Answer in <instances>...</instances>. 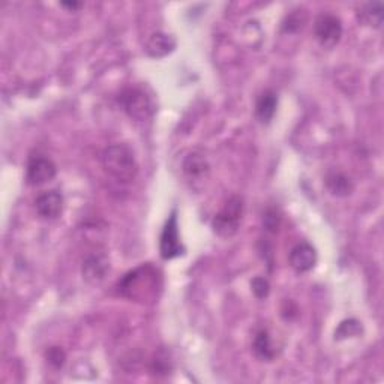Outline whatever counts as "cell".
Here are the masks:
<instances>
[{"mask_svg": "<svg viewBox=\"0 0 384 384\" xmlns=\"http://www.w3.org/2000/svg\"><path fill=\"white\" fill-rule=\"evenodd\" d=\"M105 171L119 182L129 183L137 178L138 164L133 150L125 145H112L102 152Z\"/></svg>", "mask_w": 384, "mask_h": 384, "instance_id": "cell-1", "label": "cell"}, {"mask_svg": "<svg viewBox=\"0 0 384 384\" xmlns=\"http://www.w3.org/2000/svg\"><path fill=\"white\" fill-rule=\"evenodd\" d=\"M157 270L149 265H143L134 270L128 272L119 281L117 291L131 300H143L149 294L155 293L157 289Z\"/></svg>", "mask_w": 384, "mask_h": 384, "instance_id": "cell-2", "label": "cell"}, {"mask_svg": "<svg viewBox=\"0 0 384 384\" xmlns=\"http://www.w3.org/2000/svg\"><path fill=\"white\" fill-rule=\"evenodd\" d=\"M117 102L120 108L137 122H145L155 113V105H153L152 98L141 87H126L120 92Z\"/></svg>", "mask_w": 384, "mask_h": 384, "instance_id": "cell-3", "label": "cell"}, {"mask_svg": "<svg viewBox=\"0 0 384 384\" xmlns=\"http://www.w3.org/2000/svg\"><path fill=\"white\" fill-rule=\"evenodd\" d=\"M244 216V199L239 195H233L225 201L223 206V209L219 211L213 221H212V228L213 232L219 237H233L240 225V221H242Z\"/></svg>", "mask_w": 384, "mask_h": 384, "instance_id": "cell-4", "label": "cell"}, {"mask_svg": "<svg viewBox=\"0 0 384 384\" xmlns=\"http://www.w3.org/2000/svg\"><path fill=\"white\" fill-rule=\"evenodd\" d=\"M183 252L185 249L179 236L178 213L173 211L166 221V225H164L159 237V254L164 260H173L176 257L183 256Z\"/></svg>", "mask_w": 384, "mask_h": 384, "instance_id": "cell-5", "label": "cell"}, {"mask_svg": "<svg viewBox=\"0 0 384 384\" xmlns=\"http://www.w3.org/2000/svg\"><path fill=\"white\" fill-rule=\"evenodd\" d=\"M314 35L322 47L333 48L343 37L341 20L333 14H320L315 18Z\"/></svg>", "mask_w": 384, "mask_h": 384, "instance_id": "cell-6", "label": "cell"}, {"mask_svg": "<svg viewBox=\"0 0 384 384\" xmlns=\"http://www.w3.org/2000/svg\"><path fill=\"white\" fill-rule=\"evenodd\" d=\"M58 174V167L50 158L32 157L26 168V180L32 186H41L51 182Z\"/></svg>", "mask_w": 384, "mask_h": 384, "instance_id": "cell-7", "label": "cell"}, {"mask_svg": "<svg viewBox=\"0 0 384 384\" xmlns=\"http://www.w3.org/2000/svg\"><path fill=\"white\" fill-rule=\"evenodd\" d=\"M110 270V261L105 254L101 252H93L83 260L81 266V275L86 282L92 285L100 284L105 279L107 273Z\"/></svg>", "mask_w": 384, "mask_h": 384, "instance_id": "cell-8", "label": "cell"}, {"mask_svg": "<svg viewBox=\"0 0 384 384\" xmlns=\"http://www.w3.org/2000/svg\"><path fill=\"white\" fill-rule=\"evenodd\" d=\"M290 266L299 273L310 272L317 265V251L308 242H300L290 251Z\"/></svg>", "mask_w": 384, "mask_h": 384, "instance_id": "cell-9", "label": "cell"}, {"mask_svg": "<svg viewBox=\"0 0 384 384\" xmlns=\"http://www.w3.org/2000/svg\"><path fill=\"white\" fill-rule=\"evenodd\" d=\"M63 195L58 191H46L35 199L37 213L44 219H56L63 211Z\"/></svg>", "mask_w": 384, "mask_h": 384, "instance_id": "cell-10", "label": "cell"}, {"mask_svg": "<svg viewBox=\"0 0 384 384\" xmlns=\"http://www.w3.org/2000/svg\"><path fill=\"white\" fill-rule=\"evenodd\" d=\"M183 173L188 176L190 179H201L204 176L209 174L211 164L204 157V153L200 150H192L185 157L182 164Z\"/></svg>", "mask_w": 384, "mask_h": 384, "instance_id": "cell-11", "label": "cell"}, {"mask_svg": "<svg viewBox=\"0 0 384 384\" xmlns=\"http://www.w3.org/2000/svg\"><path fill=\"white\" fill-rule=\"evenodd\" d=\"M176 48V39L171 35L164 34V32H157L153 34L146 42V53L150 58L161 59L168 56Z\"/></svg>", "mask_w": 384, "mask_h": 384, "instance_id": "cell-12", "label": "cell"}, {"mask_svg": "<svg viewBox=\"0 0 384 384\" xmlns=\"http://www.w3.org/2000/svg\"><path fill=\"white\" fill-rule=\"evenodd\" d=\"M278 108V95L273 91H265L257 100L256 116L261 124H270Z\"/></svg>", "mask_w": 384, "mask_h": 384, "instance_id": "cell-13", "label": "cell"}, {"mask_svg": "<svg viewBox=\"0 0 384 384\" xmlns=\"http://www.w3.org/2000/svg\"><path fill=\"white\" fill-rule=\"evenodd\" d=\"M324 183H326V188L335 197H348L355 191L353 180L341 171L327 173Z\"/></svg>", "mask_w": 384, "mask_h": 384, "instance_id": "cell-14", "label": "cell"}, {"mask_svg": "<svg viewBox=\"0 0 384 384\" xmlns=\"http://www.w3.org/2000/svg\"><path fill=\"white\" fill-rule=\"evenodd\" d=\"M357 18L362 23L380 29L384 20V4L383 2H368L362 4L357 8Z\"/></svg>", "mask_w": 384, "mask_h": 384, "instance_id": "cell-15", "label": "cell"}, {"mask_svg": "<svg viewBox=\"0 0 384 384\" xmlns=\"http://www.w3.org/2000/svg\"><path fill=\"white\" fill-rule=\"evenodd\" d=\"M252 351L258 360L261 362H272L277 357V348L272 343L270 333L265 329H261L254 336V343H252Z\"/></svg>", "mask_w": 384, "mask_h": 384, "instance_id": "cell-16", "label": "cell"}, {"mask_svg": "<svg viewBox=\"0 0 384 384\" xmlns=\"http://www.w3.org/2000/svg\"><path fill=\"white\" fill-rule=\"evenodd\" d=\"M362 332H364L362 323L356 320V318H350V320H344L338 326V329L335 331V339L336 341H341V339L359 336Z\"/></svg>", "mask_w": 384, "mask_h": 384, "instance_id": "cell-17", "label": "cell"}, {"mask_svg": "<svg viewBox=\"0 0 384 384\" xmlns=\"http://www.w3.org/2000/svg\"><path fill=\"white\" fill-rule=\"evenodd\" d=\"M308 20V15L303 9H294L291 13L285 17L282 23V32H287V34H294V32H299Z\"/></svg>", "mask_w": 384, "mask_h": 384, "instance_id": "cell-18", "label": "cell"}, {"mask_svg": "<svg viewBox=\"0 0 384 384\" xmlns=\"http://www.w3.org/2000/svg\"><path fill=\"white\" fill-rule=\"evenodd\" d=\"M281 213L275 209V207H269L266 212L263 213V227L266 228V232L269 233H278V230L281 227Z\"/></svg>", "mask_w": 384, "mask_h": 384, "instance_id": "cell-19", "label": "cell"}, {"mask_svg": "<svg viewBox=\"0 0 384 384\" xmlns=\"http://www.w3.org/2000/svg\"><path fill=\"white\" fill-rule=\"evenodd\" d=\"M46 360L54 369H60L67 362V353L60 347H50L46 351Z\"/></svg>", "mask_w": 384, "mask_h": 384, "instance_id": "cell-20", "label": "cell"}, {"mask_svg": "<svg viewBox=\"0 0 384 384\" xmlns=\"http://www.w3.org/2000/svg\"><path fill=\"white\" fill-rule=\"evenodd\" d=\"M251 289L257 299H266L270 293V284L266 278L257 277L251 281Z\"/></svg>", "mask_w": 384, "mask_h": 384, "instance_id": "cell-21", "label": "cell"}, {"mask_svg": "<svg viewBox=\"0 0 384 384\" xmlns=\"http://www.w3.org/2000/svg\"><path fill=\"white\" fill-rule=\"evenodd\" d=\"M62 6L63 8H68V9H79V8H81L83 6V4H80V2H62Z\"/></svg>", "mask_w": 384, "mask_h": 384, "instance_id": "cell-22", "label": "cell"}]
</instances>
